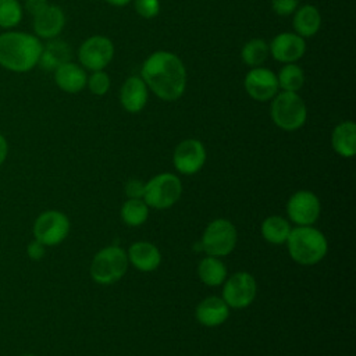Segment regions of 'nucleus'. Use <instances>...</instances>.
<instances>
[{"mask_svg":"<svg viewBox=\"0 0 356 356\" xmlns=\"http://www.w3.org/2000/svg\"><path fill=\"white\" fill-rule=\"evenodd\" d=\"M68 57H70V49L67 43L57 39H51L46 46L43 44V51L39 60V65L44 70H54L60 64L68 61Z\"/></svg>","mask_w":356,"mask_h":356,"instance_id":"obj_24","label":"nucleus"},{"mask_svg":"<svg viewBox=\"0 0 356 356\" xmlns=\"http://www.w3.org/2000/svg\"><path fill=\"white\" fill-rule=\"evenodd\" d=\"M0 31H1V29H0ZM0 33H1V32H0Z\"/></svg>","mask_w":356,"mask_h":356,"instance_id":"obj_38","label":"nucleus"},{"mask_svg":"<svg viewBox=\"0 0 356 356\" xmlns=\"http://www.w3.org/2000/svg\"><path fill=\"white\" fill-rule=\"evenodd\" d=\"M286 213L295 224L312 225L320 216V200L310 191H299L288 200Z\"/></svg>","mask_w":356,"mask_h":356,"instance_id":"obj_14","label":"nucleus"},{"mask_svg":"<svg viewBox=\"0 0 356 356\" xmlns=\"http://www.w3.org/2000/svg\"><path fill=\"white\" fill-rule=\"evenodd\" d=\"M286 245L291 257L303 266L318 263L328 250V243L323 232L310 225H298L296 228H292Z\"/></svg>","mask_w":356,"mask_h":356,"instance_id":"obj_3","label":"nucleus"},{"mask_svg":"<svg viewBox=\"0 0 356 356\" xmlns=\"http://www.w3.org/2000/svg\"><path fill=\"white\" fill-rule=\"evenodd\" d=\"M147 204L142 199H128L121 207V218L129 227H138L147 218Z\"/></svg>","mask_w":356,"mask_h":356,"instance_id":"obj_28","label":"nucleus"},{"mask_svg":"<svg viewBox=\"0 0 356 356\" xmlns=\"http://www.w3.org/2000/svg\"><path fill=\"white\" fill-rule=\"evenodd\" d=\"M70 220L60 210L42 211L33 221V239L47 246L60 245L70 234Z\"/></svg>","mask_w":356,"mask_h":356,"instance_id":"obj_7","label":"nucleus"},{"mask_svg":"<svg viewBox=\"0 0 356 356\" xmlns=\"http://www.w3.org/2000/svg\"><path fill=\"white\" fill-rule=\"evenodd\" d=\"M277 75L280 90L299 92L305 85V72L296 63L282 64Z\"/></svg>","mask_w":356,"mask_h":356,"instance_id":"obj_26","label":"nucleus"},{"mask_svg":"<svg viewBox=\"0 0 356 356\" xmlns=\"http://www.w3.org/2000/svg\"><path fill=\"white\" fill-rule=\"evenodd\" d=\"M289 221L280 216H270L261 222V235L263 238L274 245L285 243L291 232Z\"/></svg>","mask_w":356,"mask_h":356,"instance_id":"obj_22","label":"nucleus"},{"mask_svg":"<svg viewBox=\"0 0 356 356\" xmlns=\"http://www.w3.org/2000/svg\"><path fill=\"white\" fill-rule=\"evenodd\" d=\"M268 56V43L260 38H253L248 40L241 49V60L250 68L263 65Z\"/></svg>","mask_w":356,"mask_h":356,"instance_id":"obj_25","label":"nucleus"},{"mask_svg":"<svg viewBox=\"0 0 356 356\" xmlns=\"http://www.w3.org/2000/svg\"><path fill=\"white\" fill-rule=\"evenodd\" d=\"M136 14L145 19H152L160 13V0H132Z\"/></svg>","mask_w":356,"mask_h":356,"instance_id":"obj_30","label":"nucleus"},{"mask_svg":"<svg viewBox=\"0 0 356 356\" xmlns=\"http://www.w3.org/2000/svg\"><path fill=\"white\" fill-rule=\"evenodd\" d=\"M235 245L236 229L228 220L217 218L206 227L202 238V248L207 256H227L234 250Z\"/></svg>","mask_w":356,"mask_h":356,"instance_id":"obj_9","label":"nucleus"},{"mask_svg":"<svg viewBox=\"0 0 356 356\" xmlns=\"http://www.w3.org/2000/svg\"><path fill=\"white\" fill-rule=\"evenodd\" d=\"M43 51L42 40L24 31L0 33V67L14 74H25L39 65Z\"/></svg>","mask_w":356,"mask_h":356,"instance_id":"obj_2","label":"nucleus"},{"mask_svg":"<svg viewBox=\"0 0 356 356\" xmlns=\"http://www.w3.org/2000/svg\"><path fill=\"white\" fill-rule=\"evenodd\" d=\"M270 115L282 131H296L307 120V107L298 92L280 90L271 100Z\"/></svg>","mask_w":356,"mask_h":356,"instance_id":"obj_4","label":"nucleus"},{"mask_svg":"<svg viewBox=\"0 0 356 356\" xmlns=\"http://www.w3.org/2000/svg\"><path fill=\"white\" fill-rule=\"evenodd\" d=\"M56 86L70 95L82 92L86 88L88 74L86 70L74 61H65L53 70Z\"/></svg>","mask_w":356,"mask_h":356,"instance_id":"obj_16","label":"nucleus"},{"mask_svg":"<svg viewBox=\"0 0 356 356\" xmlns=\"http://www.w3.org/2000/svg\"><path fill=\"white\" fill-rule=\"evenodd\" d=\"M149 99V89L139 75L128 76L120 88V104L131 114L140 113Z\"/></svg>","mask_w":356,"mask_h":356,"instance_id":"obj_17","label":"nucleus"},{"mask_svg":"<svg viewBox=\"0 0 356 356\" xmlns=\"http://www.w3.org/2000/svg\"><path fill=\"white\" fill-rule=\"evenodd\" d=\"M299 6V0H271L273 11L280 17L292 15Z\"/></svg>","mask_w":356,"mask_h":356,"instance_id":"obj_31","label":"nucleus"},{"mask_svg":"<svg viewBox=\"0 0 356 356\" xmlns=\"http://www.w3.org/2000/svg\"><path fill=\"white\" fill-rule=\"evenodd\" d=\"M206 161L204 145L197 139H185L174 150L172 163L178 172L185 175L196 174Z\"/></svg>","mask_w":356,"mask_h":356,"instance_id":"obj_12","label":"nucleus"},{"mask_svg":"<svg viewBox=\"0 0 356 356\" xmlns=\"http://www.w3.org/2000/svg\"><path fill=\"white\" fill-rule=\"evenodd\" d=\"M270 56L281 63H296L306 53V40L295 32H281L268 43Z\"/></svg>","mask_w":356,"mask_h":356,"instance_id":"obj_13","label":"nucleus"},{"mask_svg":"<svg viewBox=\"0 0 356 356\" xmlns=\"http://www.w3.org/2000/svg\"><path fill=\"white\" fill-rule=\"evenodd\" d=\"M104 1L113 7H125L129 3H132V0H104Z\"/></svg>","mask_w":356,"mask_h":356,"instance_id":"obj_36","label":"nucleus"},{"mask_svg":"<svg viewBox=\"0 0 356 356\" xmlns=\"http://www.w3.org/2000/svg\"><path fill=\"white\" fill-rule=\"evenodd\" d=\"M24 18V7L19 0H0V29H15Z\"/></svg>","mask_w":356,"mask_h":356,"instance_id":"obj_27","label":"nucleus"},{"mask_svg":"<svg viewBox=\"0 0 356 356\" xmlns=\"http://www.w3.org/2000/svg\"><path fill=\"white\" fill-rule=\"evenodd\" d=\"M128 261L140 271H153L161 261L160 250L149 242H135L128 250Z\"/></svg>","mask_w":356,"mask_h":356,"instance_id":"obj_20","label":"nucleus"},{"mask_svg":"<svg viewBox=\"0 0 356 356\" xmlns=\"http://www.w3.org/2000/svg\"><path fill=\"white\" fill-rule=\"evenodd\" d=\"M46 254V246L43 243H40L36 239H32L28 245H26V256L31 260H40L43 259Z\"/></svg>","mask_w":356,"mask_h":356,"instance_id":"obj_33","label":"nucleus"},{"mask_svg":"<svg viewBox=\"0 0 356 356\" xmlns=\"http://www.w3.org/2000/svg\"><path fill=\"white\" fill-rule=\"evenodd\" d=\"M8 152H10L8 140L3 134H0V167L6 163V160L8 157Z\"/></svg>","mask_w":356,"mask_h":356,"instance_id":"obj_35","label":"nucleus"},{"mask_svg":"<svg viewBox=\"0 0 356 356\" xmlns=\"http://www.w3.org/2000/svg\"><path fill=\"white\" fill-rule=\"evenodd\" d=\"M199 278L209 286H217L224 282L227 277V267L224 263L214 256L204 257L197 267Z\"/></svg>","mask_w":356,"mask_h":356,"instance_id":"obj_23","label":"nucleus"},{"mask_svg":"<svg viewBox=\"0 0 356 356\" xmlns=\"http://www.w3.org/2000/svg\"><path fill=\"white\" fill-rule=\"evenodd\" d=\"M65 26V14L57 4L49 3L42 11L32 17L33 35L40 40L57 39Z\"/></svg>","mask_w":356,"mask_h":356,"instance_id":"obj_15","label":"nucleus"},{"mask_svg":"<svg viewBox=\"0 0 356 356\" xmlns=\"http://www.w3.org/2000/svg\"><path fill=\"white\" fill-rule=\"evenodd\" d=\"M182 193V185L177 175L163 172L153 177L145 184L143 200L147 206L154 209H168L174 206Z\"/></svg>","mask_w":356,"mask_h":356,"instance_id":"obj_6","label":"nucleus"},{"mask_svg":"<svg viewBox=\"0 0 356 356\" xmlns=\"http://www.w3.org/2000/svg\"><path fill=\"white\" fill-rule=\"evenodd\" d=\"M292 15H293L292 17L293 32L302 36L303 39L313 38L321 28V24H323L321 13L313 4L299 6Z\"/></svg>","mask_w":356,"mask_h":356,"instance_id":"obj_18","label":"nucleus"},{"mask_svg":"<svg viewBox=\"0 0 356 356\" xmlns=\"http://www.w3.org/2000/svg\"><path fill=\"white\" fill-rule=\"evenodd\" d=\"M86 86L90 90V93H93L96 96H103L108 92V89L111 86L110 75L104 70L92 71V74L88 75Z\"/></svg>","mask_w":356,"mask_h":356,"instance_id":"obj_29","label":"nucleus"},{"mask_svg":"<svg viewBox=\"0 0 356 356\" xmlns=\"http://www.w3.org/2000/svg\"><path fill=\"white\" fill-rule=\"evenodd\" d=\"M19 356H36V355H33V353H22Z\"/></svg>","mask_w":356,"mask_h":356,"instance_id":"obj_37","label":"nucleus"},{"mask_svg":"<svg viewBox=\"0 0 356 356\" xmlns=\"http://www.w3.org/2000/svg\"><path fill=\"white\" fill-rule=\"evenodd\" d=\"M256 280L252 274L239 271L234 274L222 288V299L228 307L243 309L256 298Z\"/></svg>","mask_w":356,"mask_h":356,"instance_id":"obj_11","label":"nucleus"},{"mask_svg":"<svg viewBox=\"0 0 356 356\" xmlns=\"http://www.w3.org/2000/svg\"><path fill=\"white\" fill-rule=\"evenodd\" d=\"M245 92L256 102H270L278 92L277 75L270 68L263 65L250 68L243 78Z\"/></svg>","mask_w":356,"mask_h":356,"instance_id":"obj_10","label":"nucleus"},{"mask_svg":"<svg viewBox=\"0 0 356 356\" xmlns=\"http://www.w3.org/2000/svg\"><path fill=\"white\" fill-rule=\"evenodd\" d=\"M114 57V43L103 35H92L86 38L78 49V63L86 71L104 70Z\"/></svg>","mask_w":356,"mask_h":356,"instance_id":"obj_8","label":"nucleus"},{"mask_svg":"<svg viewBox=\"0 0 356 356\" xmlns=\"http://www.w3.org/2000/svg\"><path fill=\"white\" fill-rule=\"evenodd\" d=\"M128 256L118 246H107L99 250L90 263V275L93 281L108 285L118 281L127 271Z\"/></svg>","mask_w":356,"mask_h":356,"instance_id":"obj_5","label":"nucleus"},{"mask_svg":"<svg viewBox=\"0 0 356 356\" xmlns=\"http://www.w3.org/2000/svg\"><path fill=\"white\" fill-rule=\"evenodd\" d=\"M139 76L147 89L163 102L178 100L185 93L188 83L184 61L168 50L150 53L142 64Z\"/></svg>","mask_w":356,"mask_h":356,"instance_id":"obj_1","label":"nucleus"},{"mask_svg":"<svg viewBox=\"0 0 356 356\" xmlns=\"http://www.w3.org/2000/svg\"><path fill=\"white\" fill-rule=\"evenodd\" d=\"M196 320L206 327H217L229 316V307L222 298L210 296L202 300L196 307Z\"/></svg>","mask_w":356,"mask_h":356,"instance_id":"obj_19","label":"nucleus"},{"mask_svg":"<svg viewBox=\"0 0 356 356\" xmlns=\"http://www.w3.org/2000/svg\"><path fill=\"white\" fill-rule=\"evenodd\" d=\"M47 4H49L47 0H25L22 7H24V11H26L33 17L35 14L42 11Z\"/></svg>","mask_w":356,"mask_h":356,"instance_id":"obj_34","label":"nucleus"},{"mask_svg":"<svg viewBox=\"0 0 356 356\" xmlns=\"http://www.w3.org/2000/svg\"><path fill=\"white\" fill-rule=\"evenodd\" d=\"M125 193L129 199H142L145 193V182L140 179H129L125 185Z\"/></svg>","mask_w":356,"mask_h":356,"instance_id":"obj_32","label":"nucleus"},{"mask_svg":"<svg viewBox=\"0 0 356 356\" xmlns=\"http://www.w3.org/2000/svg\"><path fill=\"white\" fill-rule=\"evenodd\" d=\"M331 146L342 157H353L356 153V125L353 121L339 122L331 134Z\"/></svg>","mask_w":356,"mask_h":356,"instance_id":"obj_21","label":"nucleus"}]
</instances>
